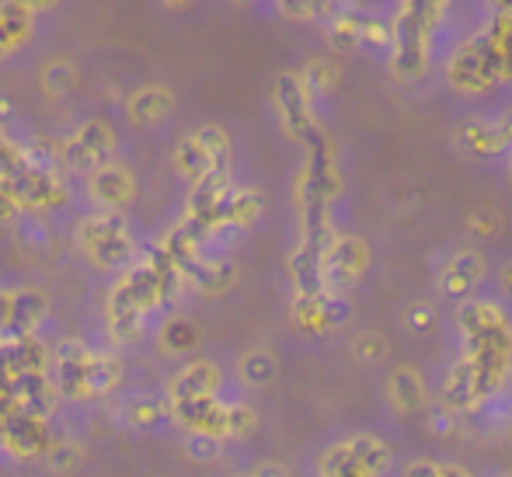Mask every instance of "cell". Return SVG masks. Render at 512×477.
<instances>
[{
	"label": "cell",
	"instance_id": "6da1fadb",
	"mask_svg": "<svg viewBox=\"0 0 512 477\" xmlns=\"http://www.w3.org/2000/svg\"><path fill=\"white\" fill-rule=\"evenodd\" d=\"M387 467V446L373 436H359L328 453L321 477H373Z\"/></svg>",
	"mask_w": 512,
	"mask_h": 477
},
{
	"label": "cell",
	"instance_id": "7a4b0ae2",
	"mask_svg": "<svg viewBox=\"0 0 512 477\" xmlns=\"http://www.w3.org/2000/svg\"><path fill=\"white\" fill-rule=\"evenodd\" d=\"M91 192H95L98 202H105V206H119L122 199H126L129 192H133V182H129L126 171L119 168H105L95 175V182H91Z\"/></svg>",
	"mask_w": 512,
	"mask_h": 477
},
{
	"label": "cell",
	"instance_id": "3957f363",
	"mask_svg": "<svg viewBox=\"0 0 512 477\" xmlns=\"http://www.w3.org/2000/svg\"><path fill=\"white\" fill-rule=\"evenodd\" d=\"M213 383H216L213 366H192V370H185L182 377H178L175 394H178V401H199V397H206L209 390H213Z\"/></svg>",
	"mask_w": 512,
	"mask_h": 477
},
{
	"label": "cell",
	"instance_id": "277c9868",
	"mask_svg": "<svg viewBox=\"0 0 512 477\" xmlns=\"http://www.w3.org/2000/svg\"><path fill=\"white\" fill-rule=\"evenodd\" d=\"M481 279V258L478 255H460L457 262L446 269L443 286L450 293H471V286Z\"/></svg>",
	"mask_w": 512,
	"mask_h": 477
},
{
	"label": "cell",
	"instance_id": "5b68a950",
	"mask_svg": "<svg viewBox=\"0 0 512 477\" xmlns=\"http://www.w3.org/2000/svg\"><path fill=\"white\" fill-rule=\"evenodd\" d=\"M185 453H189L192 460H199V464H209V460L220 457V439L206 429H196L189 439H185Z\"/></svg>",
	"mask_w": 512,
	"mask_h": 477
},
{
	"label": "cell",
	"instance_id": "8992f818",
	"mask_svg": "<svg viewBox=\"0 0 512 477\" xmlns=\"http://www.w3.org/2000/svg\"><path fill=\"white\" fill-rule=\"evenodd\" d=\"M53 471H60V474H74L77 467H81V446H74V443H60L53 450Z\"/></svg>",
	"mask_w": 512,
	"mask_h": 477
},
{
	"label": "cell",
	"instance_id": "52a82bcc",
	"mask_svg": "<svg viewBox=\"0 0 512 477\" xmlns=\"http://www.w3.org/2000/svg\"><path fill=\"white\" fill-rule=\"evenodd\" d=\"M255 477H290V474H286V467H279V464H272V460H269V464L258 467Z\"/></svg>",
	"mask_w": 512,
	"mask_h": 477
},
{
	"label": "cell",
	"instance_id": "ba28073f",
	"mask_svg": "<svg viewBox=\"0 0 512 477\" xmlns=\"http://www.w3.org/2000/svg\"><path fill=\"white\" fill-rule=\"evenodd\" d=\"M241 477H255V474H241Z\"/></svg>",
	"mask_w": 512,
	"mask_h": 477
},
{
	"label": "cell",
	"instance_id": "9c48e42d",
	"mask_svg": "<svg viewBox=\"0 0 512 477\" xmlns=\"http://www.w3.org/2000/svg\"><path fill=\"white\" fill-rule=\"evenodd\" d=\"M506 477H512V474H506Z\"/></svg>",
	"mask_w": 512,
	"mask_h": 477
}]
</instances>
